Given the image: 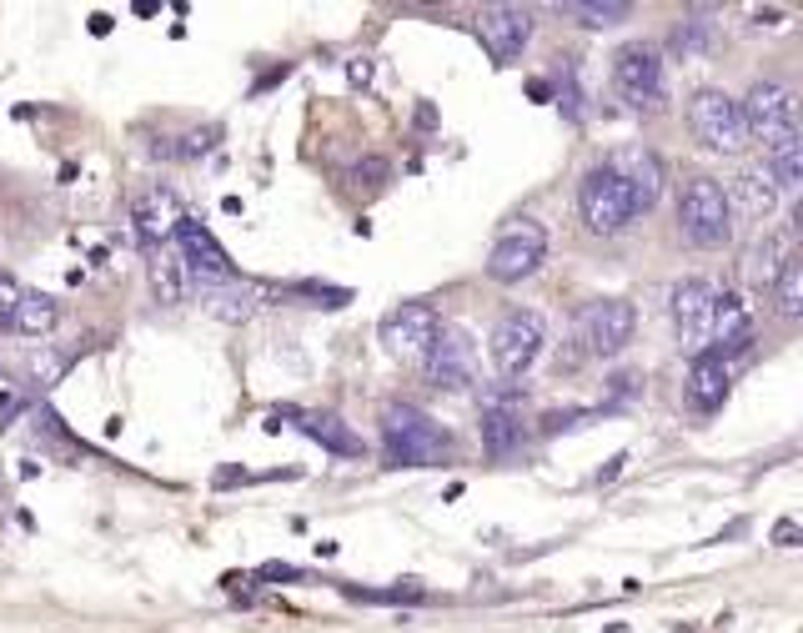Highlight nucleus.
I'll return each mask as SVG.
<instances>
[{"mask_svg": "<svg viewBox=\"0 0 803 633\" xmlns=\"http://www.w3.org/2000/svg\"><path fill=\"white\" fill-rule=\"evenodd\" d=\"M728 207L749 211V217H773V207H779V186L769 181V172H743L733 176V186H723Z\"/></svg>", "mask_w": 803, "mask_h": 633, "instance_id": "412c9836", "label": "nucleus"}, {"mask_svg": "<svg viewBox=\"0 0 803 633\" xmlns=\"http://www.w3.org/2000/svg\"><path fill=\"white\" fill-rule=\"evenodd\" d=\"M763 172L779 191H799L803 186V136L799 132H783L779 142L763 146Z\"/></svg>", "mask_w": 803, "mask_h": 633, "instance_id": "aec40b11", "label": "nucleus"}, {"mask_svg": "<svg viewBox=\"0 0 803 633\" xmlns=\"http://www.w3.org/2000/svg\"><path fill=\"white\" fill-rule=\"evenodd\" d=\"M296 427H302V433L312 437V443H322L326 453H337V458H362V437L352 433V427L342 423V417H332V413L316 417V413H312V417H302Z\"/></svg>", "mask_w": 803, "mask_h": 633, "instance_id": "5701e85b", "label": "nucleus"}, {"mask_svg": "<svg viewBox=\"0 0 803 633\" xmlns=\"http://www.w3.org/2000/svg\"><path fill=\"white\" fill-rule=\"evenodd\" d=\"M472 31H478L482 51H488L498 66H508V61L522 55V45L532 41V11L528 6H482Z\"/></svg>", "mask_w": 803, "mask_h": 633, "instance_id": "f8f14e48", "label": "nucleus"}, {"mask_svg": "<svg viewBox=\"0 0 803 633\" xmlns=\"http://www.w3.org/2000/svg\"><path fill=\"white\" fill-rule=\"evenodd\" d=\"M176 251H181V262L191 277H201V282H217V287H231L237 282V262L227 257V247H221L217 237H211L207 227L196 217H181L176 221Z\"/></svg>", "mask_w": 803, "mask_h": 633, "instance_id": "9d476101", "label": "nucleus"}, {"mask_svg": "<svg viewBox=\"0 0 803 633\" xmlns=\"http://www.w3.org/2000/svg\"><path fill=\"white\" fill-rule=\"evenodd\" d=\"M678 221H684V237L693 247H723L733 237V207L723 197V181L718 176H688L684 191H678Z\"/></svg>", "mask_w": 803, "mask_h": 633, "instance_id": "f03ea898", "label": "nucleus"}, {"mask_svg": "<svg viewBox=\"0 0 803 633\" xmlns=\"http://www.w3.org/2000/svg\"><path fill=\"white\" fill-rule=\"evenodd\" d=\"M603 166H608V172L618 176L623 186H628L633 211H638V217H643V211L658 207L663 181H668V176H663V162L648 152V146H618V152H613Z\"/></svg>", "mask_w": 803, "mask_h": 633, "instance_id": "ddd939ff", "label": "nucleus"}, {"mask_svg": "<svg viewBox=\"0 0 803 633\" xmlns=\"http://www.w3.org/2000/svg\"><path fill=\"white\" fill-rule=\"evenodd\" d=\"M261 579H282V583H292V579H302V573H296L292 563H267V568H261Z\"/></svg>", "mask_w": 803, "mask_h": 633, "instance_id": "f704fd0d", "label": "nucleus"}, {"mask_svg": "<svg viewBox=\"0 0 803 633\" xmlns=\"http://www.w3.org/2000/svg\"><path fill=\"white\" fill-rule=\"evenodd\" d=\"M674 51L703 55V51H708V21H684V25H674Z\"/></svg>", "mask_w": 803, "mask_h": 633, "instance_id": "c85d7f7f", "label": "nucleus"}, {"mask_svg": "<svg viewBox=\"0 0 803 633\" xmlns=\"http://www.w3.org/2000/svg\"><path fill=\"white\" fill-rule=\"evenodd\" d=\"M257 302H261V292H257V287H231V292H221L217 302H211V312H217V316H227V322H241V316H251V312H257Z\"/></svg>", "mask_w": 803, "mask_h": 633, "instance_id": "cd10ccee", "label": "nucleus"}, {"mask_svg": "<svg viewBox=\"0 0 803 633\" xmlns=\"http://www.w3.org/2000/svg\"><path fill=\"white\" fill-rule=\"evenodd\" d=\"M548 257V231L543 221H508V227L498 231V241H492L488 251V277L492 282H522V277H532L538 267H543Z\"/></svg>", "mask_w": 803, "mask_h": 633, "instance_id": "423d86ee", "label": "nucleus"}, {"mask_svg": "<svg viewBox=\"0 0 803 633\" xmlns=\"http://www.w3.org/2000/svg\"><path fill=\"white\" fill-rule=\"evenodd\" d=\"M688 132L708 146V152H723V156H739L749 146V126H743V111L739 101L728 91H693L688 101Z\"/></svg>", "mask_w": 803, "mask_h": 633, "instance_id": "7ed1b4c3", "label": "nucleus"}, {"mask_svg": "<svg viewBox=\"0 0 803 633\" xmlns=\"http://www.w3.org/2000/svg\"><path fill=\"white\" fill-rule=\"evenodd\" d=\"M613 86L633 111H658L668 86H663V55L648 41H628L613 51Z\"/></svg>", "mask_w": 803, "mask_h": 633, "instance_id": "20e7f679", "label": "nucleus"}, {"mask_svg": "<svg viewBox=\"0 0 803 633\" xmlns=\"http://www.w3.org/2000/svg\"><path fill=\"white\" fill-rule=\"evenodd\" d=\"M241 478H247V468H221L217 473V488H227V482H241Z\"/></svg>", "mask_w": 803, "mask_h": 633, "instance_id": "58836bf2", "label": "nucleus"}, {"mask_svg": "<svg viewBox=\"0 0 803 633\" xmlns=\"http://www.w3.org/2000/svg\"><path fill=\"white\" fill-rule=\"evenodd\" d=\"M31 372H35V377H41V387H51L55 377H61V372H65V357H35V362H31Z\"/></svg>", "mask_w": 803, "mask_h": 633, "instance_id": "473e14b6", "label": "nucleus"}, {"mask_svg": "<svg viewBox=\"0 0 803 633\" xmlns=\"http://www.w3.org/2000/svg\"><path fill=\"white\" fill-rule=\"evenodd\" d=\"M55 322H61V307H55V297L21 292V302H15V316H11V332H21V338H45Z\"/></svg>", "mask_w": 803, "mask_h": 633, "instance_id": "b1692460", "label": "nucleus"}, {"mask_svg": "<svg viewBox=\"0 0 803 633\" xmlns=\"http://www.w3.org/2000/svg\"><path fill=\"white\" fill-rule=\"evenodd\" d=\"M437 328H442V322H437V312L427 302H401L397 312L382 316V342H387L392 357L423 362L437 342Z\"/></svg>", "mask_w": 803, "mask_h": 633, "instance_id": "9b49d317", "label": "nucleus"}, {"mask_svg": "<svg viewBox=\"0 0 803 633\" xmlns=\"http://www.w3.org/2000/svg\"><path fill=\"white\" fill-rule=\"evenodd\" d=\"M684 393H688V407H693V413H718L728 397V362H718L713 352H693Z\"/></svg>", "mask_w": 803, "mask_h": 633, "instance_id": "6ab92c4d", "label": "nucleus"}, {"mask_svg": "<svg viewBox=\"0 0 803 633\" xmlns=\"http://www.w3.org/2000/svg\"><path fill=\"white\" fill-rule=\"evenodd\" d=\"M623 463H628V453H618V458H608V468L597 473V482H613V478H618V473H623Z\"/></svg>", "mask_w": 803, "mask_h": 633, "instance_id": "c9c22d12", "label": "nucleus"}, {"mask_svg": "<svg viewBox=\"0 0 803 633\" xmlns=\"http://www.w3.org/2000/svg\"><path fill=\"white\" fill-rule=\"evenodd\" d=\"M342 593H347V599H362V603H427V589L417 579H401V583H392V589H352V583H342Z\"/></svg>", "mask_w": 803, "mask_h": 633, "instance_id": "bb28decb", "label": "nucleus"}, {"mask_svg": "<svg viewBox=\"0 0 803 633\" xmlns=\"http://www.w3.org/2000/svg\"><path fill=\"white\" fill-rule=\"evenodd\" d=\"M753 21H759V25H779L783 11H779V6H769V11H753Z\"/></svg>", "mask_w": 803, "mask_h": 633, "instance_id": "4c0bfd02", "label": "nucleus"}, {"mask_svg": "<svg viewBox=\"0 0 803 633\" xmlns=\"http://www.w3.org/2000/svg\"><path fill=\"white\" fill-rule=\"evenodd\" d=\"M452 458V437L442 423L407 403L382 407V463L387 468H437Z\"/></svg>", "mask_w": 803, "mask_h": 633, "instance_id": "f257e3e1", "label": "nucleus"}, {"mask_svg": "<svg viewBox=\"0 0 803 633\" xmlns=\"http://www.w3.org/2000/svg\"><path fill=\"white\" fill-rule=\"evenodd\" d=\"M548 342V328H543V316L532 312V307H518V312H508L492 328L488 338V352H492V367H498V377H522V372L538 362V352H543Z\"/></svg>", "mask_w": 803, "mask_h": 633, "instance_id": "39448f33", "label": "nucleus"}, {"mask_svg": "<svg viewBox=\"0 0 803 633\" xmlns=\"http://www.w3.org/2000/svg\"><path fill=\"white\" fill-rule=\"evenodd\" d=\"M563 15H573L577 25H587V31H608V25L628 21L633 6H623V0H567V6H557Z\"/></svg>", "mask_w": 803, "mask_h": 633, "instance_id": "393cba45", "label": "nucleus"}, {"mask_svg": "<svg viewBox=\"0 0 803 633\" xmlns=\"http://www.w3.org/2000/svg\"><path fill=\"white\" fill-rule=\"evenodd\" d=\"M15 302H21V287H15V277H6V272H0V332H11Z\"/></svg>", "mask_w": 803, "mask_h": 633, "instance_id": "c756f323", "label": "nucleus"}, {"mask_svg": "<svg viewBox=\"0 0 803 633\" xmlns=\"http://www.w3.org/2000/svg\"><path fill=\"white\" fill-rule=\"evenodd\" d=\"M387 172H392V166L382 162V156H362V162L352 166V176H357L362 186H382V181H387Z\"/></svg>", "mask_w": 803, "mask_h": 633, "instance_id": "2f4dec72", "label": "nucleus"}, {"mask_svg": "<svg viewBox=\"0 0 803 633\" xmlns=\"http://www.w3.org/2000/svg\"><path fill=\"white\" fill-rule=\"evenodd\" d=\"M577 211H583V227L597 231V237H613V231H623L633 217H638L628 186H623L608 166H593V172L583 176V186H577Z\"/></svg>", "mask_w": 803, "mask_h": 633, "instance_id": "6e6552de", "label": "nucleus"}, {"mask_svg": "<svg viewBox=\"0 0 803 633\" xmlns=\"http://www.w3.org/2000/svg\"><path fill=\"white\" fill-rule=\"evenodd\" d=\"M423 362H427L432 387L462 393V387L472 383V342H467V332H457V328H437V342Z\"/></svg>", "mask_w": 803, "mask_h": 633, "instance_id": "2eb2a0df", "label": "nucleus"}, {"mask_svg": "<svg viewBox=\"0 0 803 633\" xmlns=\"http://www.w3.org/2000/svg\"><path fill=\"white\" fill-rule=\"evenodd\" d=\"M713 307H718V287L703 277H688L674 287V322L684 332V342L693 352L708 347V332H713Z\"/></svg>", "mask_w": 803, "mask_h": 633, "instance_id": "4468645a", "label": "nucleus"}, {"mask_svg": "<svg viewBox=\"0 0 803 633\" xmlns=\"http://www.w3.org/2000/svg\"><path fill=\"white\" fill-rule=\"evenodd\" d=\"M783 257H789V241L773 237V231H763V237L753 241L749 257H743V277H749L753 292H769L773 277H779V267H783Z\"/></svg>", "mask_w": 803, "mask_h": 633, "instance_id": "4be33fe9", "label": "nucleus"}, {"mask_svg": "<svg viewBox=\"0 0 803 633\" xmlns=\"http://www.w3.org/2000/svg\"><path fill=\"white\" fill-rule=\"evenodd\" d=\"M111 25H116V21H111L106 11H96V15H91V35H111Z\"/></svg>", "mask_w": 803, "mask_h": 633, "instance_id": "e433bc0d", "label": "nucleus"}, {"mask_svg": "<svg viewBox=\"0 0 803 633\" xmlns=\"http://www.w3.org/2000/svg\"><path fill=\"white\" fill-rule=\"evenodd\" d=\"M743 126H749V142H779L783 132H799V106H793V91L779 81H759L749 96L739 101Z\"/></svg>", "mask_w": 803, "mask_h": 633, "instance_id": "1a4fd4ad", "label": "nucleus"}, {"mask_svg": "<svg viewBox=\"0 0 803 633\" xmlns=\"http://www.w3.org/2000/svg\"><path fill=\"white\" fill-rule=\"evenodd\" d=\"M292 292H306V297H322V307H347L352 292L347 287H322V282H296Z\"/></svg>", "mask_w": 803, "mask_h": 633, "instance_id": "7c9ffc66", "label": "nucleus"}, {"mask_svg": "<svg viewBox=\"0 0 803 633\" xmlns=\"http://www.w3.org/2000/svg\"><path fill=\"white\" fill-rule=\"evenodd\" d=\"M769 292H773V302H779V316H789V322L793 316H803V262L793 257V251L783 257V267H779V277H773Z\"/></svg>", "mask_w": 803, "mask_h": 633, "instance_id": "a878e982", "label": "nucleus"}, {"mask_svg": "<svg viewBox=\"0 0 803 633\" xmlns=\"http://www.w3.org/2000/svg\"><path fill=\"white\" fill-rule=\"evenodd\" d=\"M633 328H638V312L623 297H597L577 312V342L587 357H618L633 342Z\"/></svg>", "mask_w": 803, "mask_h": 633, "instance_id": "0eeeda50", "label": "nucleus"}, {"mask_svg": "<svg viewBox=\"0 0 803 633\" xmlns=\"http://www.w3.org/2000/svg\"><path fill=\"white\" fill-rule=\"evenodd\" d=\"M352 81H357V86H367V81H372V66H367V61H357V66H352Z\"/></svg>", "mask_w": 803, "mask_h": 633, "instance_id": "a19ab883", "label": "nucleus"}, {"mask_svg": "<svg viewBox=\"0 0 803 633\" xmlns=\"http://www.w3.org/2000/svg\"><path fill=\"white\" fill-rule=\"evenodd\" d=\"M146 277H152V292L161 307H181L191 297V272H186L176 241H152L146 247Z\"/></svg>", "mask_w": 803, "mask_h": 633, "instance_id": "f3484780", "label": "nucleus"}, {"mask_svg": "<svg viewBox=\"0 0 803 633\" xmlns=\"http://www.w3.org/2000/svg\"><path fill=\"white\" fill-rule=\"evenodd\" d=\"M181 201L166 191V186H152V191H142L136 197V207H131V221H136V231H142V247H152V241H171L176 237V221H181Z\"/></svg>", "mask_w": 803, "mask_h": 633, "instance_id": "a211bd4d", "label": "nucleus"}, {"mask_svg": "<svg viewBox=\"0 0 803 633\" xmlns=\"http://www.w3.org/2000/svg\"><path fill=\"white\" fill-rule=\"evenodd\" d=\"M528 96H532V101H548L553 91H548V81H528Z\"/></svg>", "mask_w": 803, "mask_h": 633, "instance_id": "ea45409f", "label": "nucleus"}, {"mask_svg": "<svg viewBox=\"0 0 803 633\" xmlns=\"http://www.w3.org/2000/svg\"><path fill=\"white\" fill-rule=\"evenodd\" d=\"M522 443V407L512 397V387H498V393L482 403V453L492 458H508Z\"/></svg>", "mask_w": 803, "mask_h": 633, "instance_id": "dca6fc26", "label": "nucleus"}, {"mask_svg": "<svg viewBox=\"0 0 803 633\" xmlns=\"http://www.w3.org/2000/svg\"><path fill=\"white\" fill-rule=\"evenodd\" d=\"M773 543H779V548H799V523H793V518H779V523H773Z\"/></svg>", "mask_w": 803, "mask_h": 633, "instance_id": "72a5a7b5", "label": "nucleus"}]
</instances>
